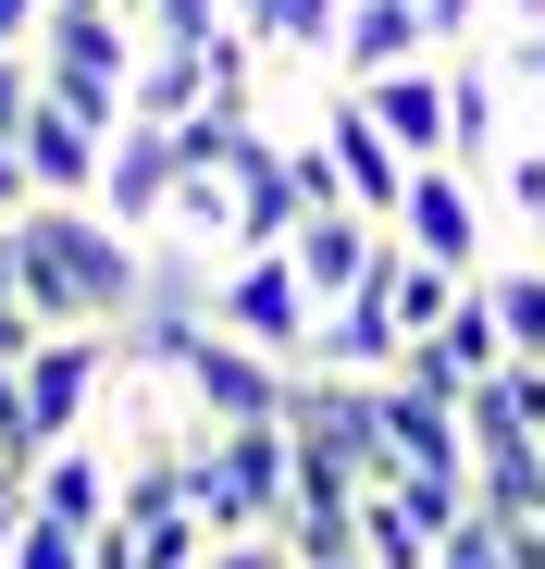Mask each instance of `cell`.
Here are the masks:
<instances>
[{"mask_svg": "<svg viewBox=\"0 0 545 569\" xmlns=\"http://www.w3.org/2000/svg\"><path fill=\"white\" fill-rule=\"evenodd\" d=\"M310 137H323V161H335V186H347V211L397 223V199H409V173H422V161H409L373 112H359V87H323V124H310Z\"/></svg>", "mask_w": 545, "mask_h": 569, "instance_id": "obj_7", "label": "cell"}, {"mask_svg": "<svg viewBox=\"0 0 545 569\" xmlns=\"http://www.w3.org/2000/svg\"><path fill=\"white\" fill-rule=\"evenodd\" d=\"M38 26H50V0H0V50H38Z\"/></svg>", "mask_w": 545, "mask_h": 569, "instance_id": "obj_30", "label": "cell"}, {"mask_svg": "<svg viewBox=\"0 0 545 569\" xmlns=\"http://www.w3.org/2000/svg\"><path fill=\"white\" fill-rule=\"evenodd\" d=\"M13 569H100V545H87L75 520H50V508H26V532H13Z\"/></svg>", "mask_w": 545, "mask_h": 569, "instance_id": "obj_23", "label": "cell"}, {"mask_svg": "<svg viewBox=\"0 0 545 569\" xmlns=\"http://www.w3.org/2000/svg\"><path fill=\"white\" fill-rule=\"evenodd\" d=\"M286 496H298L286 421H236V433H199V446H187V508L211 520V545L272 532V520H286Z\"/></svg>", "mask_w": 545, "mask_h": 569, "instance_id": "obj_3", "label": "cell"}, {"mask_svg": "<svg viewBox=\"0 0 545 569\" xmlns=\"http://www.w3.org/2000/svg\"><path fill=\"white\" fill-rule=\"evenodd\" d=\"M0 496H26V483H13V470H0Z\"/></svg>", "mask_w": 545, "mask_h": 569, "instance_id": "obj_33", "label": "cell"}, {"mask_svg": "<svg viewBox=\"0 0 545 569\" xmlns=\"http://www.w3.org/2000/svg\"><path fill=\"white\" fill-rule=\"evenodd\" d=\"M286 446L310 470H347V483H385V409L359 371H298L286 385Z\"/></svg>", "mask_w": 545, "mask_h": 569, "instance_id": "obj_6", "label": "cell"}, {"mask_svg": "<svg viewBox=\"0 0 545 569\" xmlns=\"http://www.w3.org/2000/svg\"><path fill=\"white\" fill-rule=\"evenodd\" d=\"M199 310H211L236 347L286 359V371H310V347H323V298L298 284V260H286V248H248V260H224V272L199 284Z\"/></svg>", "mask_w": 545, "mask_h": 569, "instance_id": "obj_4", "label": "cell"}, {"mask_svg": "<svg viewBox=\"0 0 545 569\" xmlns=\"http://www.w3.org/2000/svg\"><path fill=\"white\" fill-rule=\"evenodd\" d=\"M137 26L174 38V50H211V38L236 26V0H137Z\"/></svg>", "mask_w": 545, "mask_h": 569, "instance_id": "obj_24", "label": "cell"}, {"mask_svg": "<svg viewBox=\"0 0 545 569\" xmlns=\"http://www.w3.org/2000/svg\"><path fill=\"white\" fill-rule=\"evenodd\" d=\"M434 569H508V520H484V508H472L459 532L434 545Z\"/></svg>", "mask_w": 545, "mask_h": 569, "instance_id": "obj_25", "label": "cell"}, {"mask_svg": "<svg viewBox=\"0 0 545 569\" xmlns=\"http://www.w3.org/2000/svg\"><path fill=\"white\" fill-rule=\"evenodd\" d=\"M521 137V100H508V62L496 50H446V161L496 173V149Z\"/></svg>", "mask_w": 545, "mask_h": 569, "instance_id": "obj_11", "label": "cell"}, {"mask_svg": "<svg viewBox=\"0 0 545 569\" xmlns=\"http://www.w3.org/2000/svg\"><path fill=\"white\" fill-rule=\"evenodd\" d=\"M38 112V50H0V137Z\"/></svg>", "mask_w": 545, "mask_h": 569, "instance_id": "obj_26", "label": "cell"}, {"mask_svg": "<svg viewBox=\"0 0 545 569\" xmlns=\"http://www.w3.org/2000/svg\"><path fill=\"white\" fill-rule=\"evenodd\" d=\"M199 569H298V557H286V532H236V545H211Z\"/></svg>", "mask_w": 545, "mask_h": 569, "instance_id": "obj_27", "label": "cell"}, {"mask_svg": "<svg viewBox=\"0 0 545 569\" xmlns=\"http://www.w3.org/2000/svg\"><path fill=\"white\" fill-rule=\"evenodd\" d=\"M112 496H125V458H112L100 433H62V446L26 470V508H50V520H75V532H100Z\"/></svg>", "mask_w": 545, "mask_h": 569, "instance_id": "obj_15", "label": "cell"}, {"mask_svg": "<svg viewBox=\"0 0 545 569\" xmlns=\"http://www.w3.org/2000/svg\"><path fill=\"white\" fill-rule=\"evenodd\" d=\"M0 298H13V223H0Z\"/></svg>", "mask_w": 545, "mask_h": 569, "instance_id": "obj_31", "label": "cell"}, {"mask_svg": "<svg viewBox=\"0 0 545 569\" xmlns=\"http://www.w3.org/2000/svg\"><path fill=\"white\" fill-rule=\"evenodd\" d=\"M359 557H373V569H434V532L373 483V496H359Z\"/></svg>", "mask_w": 545, "mask_h": 569, "instance_id": "obj_22", "label": "cell"}, {"mask_svg": "<svg viewBox=\"0 0 545 569\" xmlns=\"http://www.w3.org/2000/svg\"><path fill=\"white\" fill-rule=\"evenodd\" d=\"M149 236H125L100 199H38L13 211V298L50 335H125L149 310Z\"/></svg>", "mask_w": 545, "mask_h": 569, "instance_id": "obj_1", "label": "cell"}, {"mask_svg": "<svg viewBox=\"0 0 545 569\" xmlns=\"http://www.w3.org/2000/svg\"><path fill=\"white\" fill-rule=\"evenodd\" d=\"M236 13H248V0H236Z\"/></svg>", "mask_w": 545, "mask_h": 569, "instance_id": "obj_34", "label": "cell"}, {"mask_svg": "<svg viewBox=\"0 0 545 569\" xmlns=\"http://www.w3.org/2000/svg\"><path fill=\"white\" fill-rule=\"evenodd\" d=\"M484 199H496V223H508L521 248H545V137H508V149H496Z\"/></svg>", "mask_w": 545, "mask_h": 569, "instance_id": "obj_21", "label": "cell"}, {"mask_svg": "<svg viewBox=\"0 0 545 569\" xmlns=\"http://www.w3.org/2000/svg\"><path fill=\"white\" fill-rule=\"evenodd\" d=\"M397 248L484 284V272L508 260V223H496V199H484V173H472V161H422L409 199H397Z\"/></svg>", "mask_w": 545, "mask_h": 569, "instance_id": "obj_5", "label": "cell"}, {"mask_svg": "<svg viewBox=\"0 0 545 569\" xmlns=\"http://www.w3.org/2000/svg\"><path fill=\"white\" fill-rule=\"evenodd\" d=\"M174 186H187V149H174V124H125V137H112V173H100V211H112L125 236H161Z\"/></svg>", "mask_w": 545, "mask_h": 569, "instance_id": "obj_13", "label": "cell"}, {"mask_svg": "<svg viewBox=\"0 0 545 569\" xmlns=\"http://www.w3.org/2000/svg\"><path fill=\"white\" fill-rule=\"evenodd\" d=\"M484 298H496L508 359H545V248H508V260L484 272Z\"/></svg>", "mask_w": 545, "mask_h": 569, "instance_id": "obj_20", "label": "cell"}, {"mask_svg": "<svg viewBox=\"0 0 545 569\" xmlns=\"http://www.w3.org/2000/svg\"><path fill=\"white\" fill-rule=\"evenodd\" d=\"M13 149H26V173H38V199H100V173H112V124H87V112H62V100H38V112L13 124Z\"/></svg>", "mask_w": 545, "mask_h": 569, "instance_id": "obj_12", "label": "cell"}, {"mask_svg": "<svg viewBox=\"0 0 545 569\" xmlns=\"http://www.w3.org/2000/svg\"><path fill=\"white\" fill-rule=\"evenodd\" d=\"M236 26L286 62V74H335V26H347V0H248Z\"/></svg>", "mask_w": 545, "mask_h": 569, "instance_id": "obj_19", "label": "cell"}, {"mask_svg": "<svg viewBox=\"0 0 545 569\" xmlns=\"http://www.w3.org/2000/svg\"><path fill=\"white\" fill-rule=\"evenodd\" d=\"M359 112H373L409 161H446V62H397V74H359Z\"/></svg>", "mask_w": 545, "mask_h": 569, "instance_id": "obj_17", "label": "cell"}, {"mask_svg": "<svg viewBox=\"0 0 545 569\" xmlns=\"http://www.w3.org/2000/svg\"><path fill=\"white\" fill-rule=\"evenodd\" d=\"M397 260V248H385ZM409 359V322H397V284L373 272V284H347V298L323 310V347H310V371H359V385H385V371Z\"/></svg>", "mask_w": 545, "mask_h": 569, "instance_id": "obj_10", "label": "cell"}, {"mask_svg": "<svg viewBox=\"0 0 545 569\" xmlns=\"http://www.w3.org/2000/svg\"><path fill=\"white\" fill-rule=\"evenodd\" d=\"M112 371H125V335H38V347H26V409H38V433H50V446L87 433L100 397H112Z\"/></svg>", "mask_w": 545, "mask_h": 569, "instance_id": "obj_8", "label": "cell"}, {"mask_svg": "<svg viewBox=\"0 0 545 569\" xmlns=\"http://www.w3.org/2000/svg\"><path fill=\"white\" fill-rule=\"evenodd\" d=\"M385 248H397V223H373V211H298V236H286V260H298V284H310V298L335 310L347 298V284H373L385 272Z\"/></svg>", "mask_w": 545, "mask_h": 569, "instance_id": "obj_9", "label": "cell"}, {"mask_svg": "<svg viewBox=\"0 0 545 569\" xmlns=\"http://www.w3.org/2000/svg\"><path fill=\"white\" fill-rule=\"evenodd\" d=\"M187 112H211V50L149 38L137 50V87H125V124H187Z\"/></svg>", "mask_w": 545, "mask_h": 569, "instance_id": "obj_18", "label": "cell"}, {"mask_svg": "<svg viewBox=\"0 0 545 569\" xmlns=\"http://www.w3.org/2000/svg\"><path fill=\"white\" fill-rule=\"evenodd\" d=\"M137 50H149L137 13H112V0H50V26H38V100H62V112H87V124L125 137Z\"/></svg>", "mask_w": 545, "mask_h": 569, "instance_id": "obj_2", "label": "cell"}, {"mask_svg": "<svg viewBox=\"0 0 545 569\" xmlns=\"http://www.w3.org/2000/svg\"><path fill=\"white\" fill-rule=\"evenodd\" d=\"M323 569H373V557H323Z\"/></svg>", "mask_w": 545, "mask_h": 569, "instance_id": "obj_32", "label": "cell"}, {"mask_svg": "<svg viewBox=\"0 0 545 569\" xmlns=\"http://www.w3.org/2000/svg\"><path fill=\"white\" fill-rule=\"evenodd\" d=\"M13 211H38V173H26V149H13V137H0V223H13Z\"/></svg>", "mask_w": 545, "mask_h": 569, "instance_id": "obj_29", "label": "cell"}, {"mask_svg": "<svg viewBox=\"0 0 545 569\" xmlns=\"http://www.w3.org/2000/svg\"><path fill=\"white\" fill-rule=\"evenodd\" d=\"M38 335H50V322H38L26 298H0V371H26V347H38Z\"/></svg>", "mask_w": 545, "mask_h": 569, "instance_id": "obj_28", "label": "cell"}, {"mask_svg": "<svg viewBox=\"0 0 545 569\" xmlns=\"http://www.w3.org/2000/svg\"><path fill=\"white\" fill-rule=\"evenodd\" d=\"M397 62H446L434 26H422V0H347V26H335V87L397 74Z\"/></svg>", "mask_w": 545, "mask_h": 569, "instance_id": "obj_16", "label": "cell"}, {"mask_svg": "<svg viewBox=\"0 0 545 569\" xmlns=\"http://www.w3.org/2000/svg\"><path fill=\"white\" fill-rule=\"evenodd\" d=\"M397 371H409V385H434V397H472L484 371H508V335H496V298L472 284V298L446 310V322H434V335H422V347H409Z\"/></svg>", "mask_w": 545, "mask_h": 569, "instance_id": "obj_14", "label": "cell"}]
</instances>
